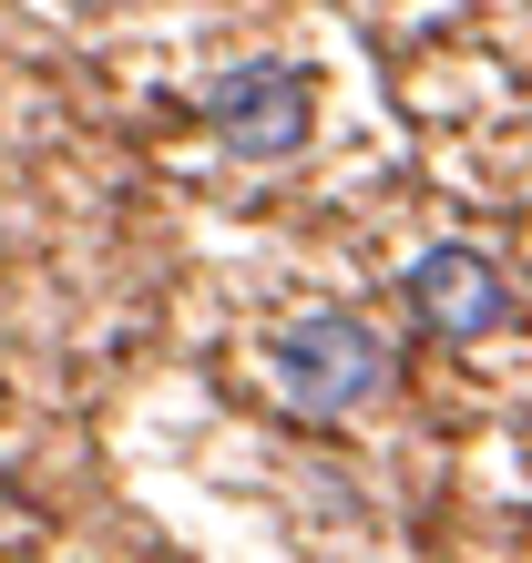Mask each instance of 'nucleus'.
<instances>
[{"label": "nucleus", "mask_w": 532, "mask_h": 563, "mask_svg": "<svg viewBox=\"0 0 532 563\" xmlns=\"http://www.w3.org/2000/svg\"><path fill=\"white\" fill-rule=\"evenodd\" d=\"M266 379L297 420H348V410L389 400V339L348 308H308L266 339Z\"/></svg>", "instance_id": "nucleus-1"}, {"label": "nucleus", "mask_w": 532, "mask_h": 563, "mask_svg": "<svg viewBox=\"0 0 532 563\" xmlns=\"http://www.w3.org/2000/svg\"><path fill=\"white\" fill-rule=\"evenodd\" d=\"M206 134L246 164H287L308 154L318 134V73H297V62H236V73L206 82Z\"/></svg>", "instance_id": "nucleus-2"}, {"label": "nucleus", "mask_w": 532, "mask_h": 563, "mask_svg": "<svg viewBox=\"0 0 532 563\" xmlns=\"http://www.w3.org/2000/svg\"><path fill=\"white\" fill-rule=\"evenodd\" d=\"M410 308H420L430 339L472 349V339H491V328H512V277L491 267L481 246H420L410 256Z\"/></svg>", "instance_id": "nucleus-3"}]
</instances>
